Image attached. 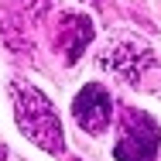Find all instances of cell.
Wrapping results in <instances>:
<instances>
[{
  "mask_svg": "<svg viewBox=\"0 0 161 161\" xmlns=\"http://www.w3.org/2000/svg\"><path fill=\"white\" fill-rule=\"evenodd\" d=\"M10 96H14V120H17L21 134H28L41 151L62 154L65 151V134H62V124H58V113H55L52 99L45 96L41 89L28 86V82H14Z\"/></svg>",
  "mask_w": 161,
  "mask_h": 161,
  "instance_id": "1",
  "label": "cell"
},
{
  "mask_svg": "<svg viewBox=\"0 0 161 161\" xmlns=\"http://www.w3.org/2000/svg\"><path fill=\"white\" fill-rule=\"evenodd\" d=\"M161 151V124L144 110H127L120 120V141L113 144L117 161H154Z\"/></svg>",
  "mask_w": 161,
  "mask_h": 161,
  "instance_id": "2",
  "label": "cell"
},
{
  "mask_svg": "<svg viewBox=\"0 0 161 161\" xmlns=\"http://www.w3.org/2000/svg\"><path fill=\"white\" fill-rule=\"evenodd\" d=\"M72 117L89 137H103L110 127V117H113V99L106 93V86L103 82L82 86V93L72 99Z\"/></svg>",
  "mask_w": 161,
  "mask_h": 161,
  "instance_id": "3",
  "label": "cell"
},
{
  "mask_svg": "<svg viewBox=\"0 0 161 161\" xmlns=\"http://www.w3.org/2000/svg\"><path fill=\"white\" fill-rule=\"evenodd\" d=\"M89 41H93V21H89L86 14H62L58 31H55V45H58V52H62L65 62L72 65L86 52Z\"/></svg>",
  "mask_w": 161,
  "mask_h": 161,
  "instance_id": "4",
  "label": "cell"
},
{
  "mask_svg": "<svg viewBox=\"0 0 161 161\" xmlns=\"http://www.w3.org/2000/svg\"><path fill=\"white\" fill-rule=\"evenodd\" d=\"M99 62H103V69H113V72H120L127 79H137L147 65H154V55L147 48H141L137 41H120V45L106 48V55Z\"/></svg>",
  "mask_w": 161,
  "mask_h": 161,
  "instance_id": "5",
  "label": "cell"
},
{
  "mask_svg": "<svg viewBox=\"0 0 161 161\" xmlns=\"http://www.w3.org/2000/svg\"><path fill=\"white\" fill-rule=\"evenodd\" d=\"M0 161H3V147H0Z\"/></svg>",
  "mask_w": 161,
  "mask_h": 161,
  "instance_id": "6",
  "label": "cell"
}]
</instances>
